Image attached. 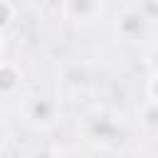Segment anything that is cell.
Listing matches in <instances>:
<instances>
[{
    "instance_id": "obj_3",
    "label": "cell",
    "mask_w": 158,
    "mask_h": 158,
    "mask_svg": "<svg viewBox=\"0 0 158 158\" xmlns=\"http://www.w3.org/2000/svg\"><path fill=\"white\" fill-rule=\"evenodd\" d=\"M143 32H146V17L138 15L136 10H126V12L118 17V22H116V35H118L121 40H126V42L141 40Z\"/></svg>"
},
{
    "instance_id": "obj_7",
    "label": "cell",
    "mask_w": 158,
    "mask_h": 158,
    "mask_svg": "<svg viewBox=\"0 0 158 158\" xmlns=\"http://www.w3.org/2000/svg\"><path fill=\"white\" fill-rule=\"evenodd\" d=\"M10 141V128H7V123L0 118V151L5 148V143Z\"/></svg>"
},
{
    "instance_id": "obj_8",
    "label": "cell",
    "mask_w": 158,
    "mask_h": 158,
    "mask_svg": "<svg viewBox=\"0 0 158 158\" xmlns=\"http://www.w3.org/2000/svg\"><path fill=\"white\" fill-rule=\"evenodd\" d=\"M151 69H158V49H153L151 54Z\"/></svg>"
},
{
    "instance_id": "obj_1",
    "label": "cell",
    "mask_w": 158,
    "mask_h": 158,
    "mask_svg": "<svg viewBox=\"0 0 158 158\" xmlns=\"http://www.w3.org/2000/svg\"><path fill=\"white\" fill-rule=\"evenodd\" d=\"M22 116L27 118V123H32L35 128H49L57 123V101L47 99V96H27L20 106Z\"/></svg>"
},
{
    "instance_id": "obj_5",
    "label": "cell",
    "mask_w": 158,
    "mask_h": 158,
    "mask_svg": "<svg viewBox=\"0 0 158 158\" xmlns=\"http://www.w3.org/2000/svg\"><path fill=\"white\" fill-rule=\"evenodd\" d=\"M15 17H17L15 2H12V0H0V35L15 22Z\"/></svg>"
},
{
    "instance_id": "obj_2",
    "label": "cell",
    "mask_w": 158,
    "mask_h": 158,
    "mask_svg": "<svg viewBox=\"0 0 158 158\" xmlns=\"http://www.w3.org/2000/svg\"><path fill=\"white\" fill-rule=\"evenodd\" d=\"M104 10V0H64L62 2V12L67 20L72 22H81L89 25L94 22Z\"/></svg>"
},
{
    "instance_id": "obj_6",
    "label": "cell",
    "mask_w": 158,
    "mask_h": 158,
    "mask_svg": "<svg viewBox=\"0 0 158 158\" xmlns=\"http://www.w3.org/2000/svg\"><path fill=\"white\" fill-rule=\"evenodd\" d=\"M146 96H148L151 104L158 106V69H153L151 77H148V81H146Z\"/></svg>"
},
{
    "instance_id": "obj_9",
    "label": "cell",
    "mask_w": 158,
    "mask_h": 158,
    "mask_svg": "<svg viewBox=\"0 0 158 158\" xmlns=\"http://www.w3.org/2000/svg\"><path fill=\"white\" fill-rule=\"evenodd\" d=\"M148 2H153V5H158V0H148Z\"/></svg>"
},
{
    "instance_id": "obj_4",
    "label": "cell",
    "mask_w": 158,
    "mask_h": 158,
    "mask_svg": "<svg viewBox=\"0 0 158 158\" xmlns=\"http://www.w3.org/2000/svg\"><path fill=\"white\" fill-rule=\"evenodd\" d=\"M22 86V72L12 62H0V96H15Z\"/></svg>"
}]
</instances>
